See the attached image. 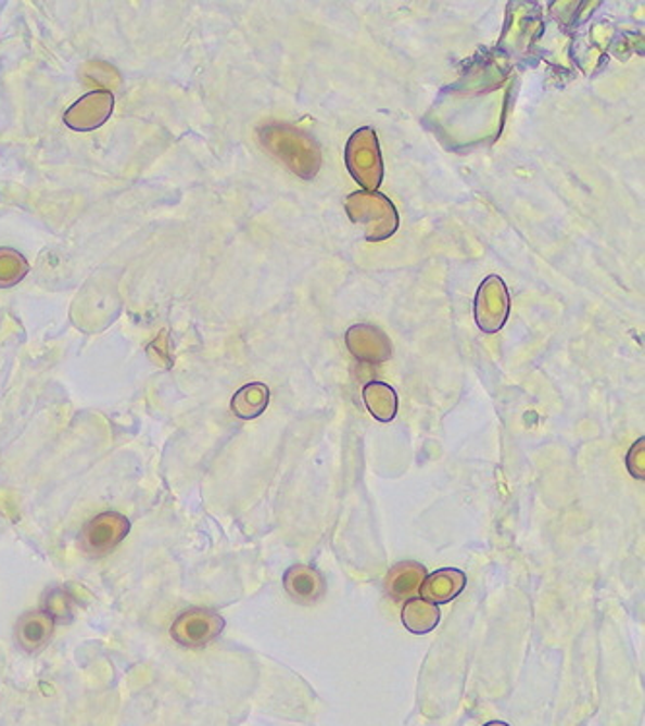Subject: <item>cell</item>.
Returning a JSON list of instances; mask_svg holds the SVG:
<instances>
[{"label": "cell", "instance_id": "obj_1", "mask_svg": "<svg viewBox=\"0 0 645 726\" xmlns=\"http://www.w3.org/2000/svg\"><path fill=\"white\" fill-rule=\"evenodd\" d=\"M261 142L274 157L286 163L289 169L299 177L311 180L320 169V150L314 144L313 138L303 135L289 125L264 126Z\"/></svg>", "mask_w": 645, "mask_h": 726}, {"label": "cell", "instance_id": "obj_2", "mask_svg": "<svg viewBox=\"0 0 645 726\" xmlns=\"http://www.w3.org/2000/svg\"><path fill=\"white\" fill-rule=\"evenodd\" d=\"M345 212L353 224L365 227V237L370 242L390 239L400 225L394 204L380 192H353L345 202Z\"/></svg>", "mask_w": 645, "mask_h": 726}, {"label": "cell", "instance_id": "obj_3", "mask_svg": "<svg viewBox=\"0 0 645 726\" xmlns=\"http://www.w3.org/2000/svg\"><path fill=\"white\" fill-rule=\"evenodd\" d=\"M345 165L350 169L351 177L367 192H377L382 177H384V163L380 155L377 132L365 126L353 132L345 148Z\"/></svg>", "mask_w": 645, "mask_h": 726}, {"label": "cell", "instance_id": "obj_4", "mask_svg": "<svg viewBox=\"0 0 645 726\" xmlns=\"http://www.w3.org/2000/svg\"><path fill=\"white\" fill-rule=\"evenodd\" d=\"M225 620L210 609L185 610L170 626V637L182 647L200 649L222 636Z\"/></svg>", "mask_w": 645, "mask_h": 726}, {"label": "cell", "instance_id": "obj_5", "mask_svg": "<svg viewBox=\"0 0 645 726\" xmlns=\"http://www.w3.org/2000/svg\"><path fill=\"white\" fill-rule=\"evenodd\" d=\"M130 531V521L117 511L99 513L88 521L80 533V545L86 555L93 558L108 557L111 550L125 540Z\"/></svg>", "mask_w": 645, "mask_h": 726}, {"label": "cell", "instance_id": "obj_6", "mask_svg": "<svg viewBox=\"0 0 645 726\" xmlns=\"http://www.w3.org/2000/svg\"><path fill=\"white\" fill-rule=\"evenodd\" d=\"M510 316V295L498 276H489L476 296V322L484 333L501 332Z\"/></svg>", "mask_w": 645, "mask_h": 726}, {"label": "cell", "instance_id": "obj_7", "mask_svg": "<svg viewBox=\"0 0 645 726\" xmlns=\"http://www.w3.org/2000/svg\"><path fill=\"white\" fill-rule=\"evenodd\" d=\"M113 109H115V98L111 91H90L84 98L74 101L64 113V125L78 132H91L108 123L113 115Z\"/></svg>", "mask_w": 645, "mask_h": 726}, {"label": "cell", "instance_id": "obj_8", "mask_svg": "<svg viewBox=\"0 0 645 726\" xmlns=\"http://www.w3.org/2000/svg\"><path fill=\"white\" fill-rule=\"evenodd\" d=\"M345 343L351 355L365 362H384L392 357V345L388 335L368 323L353 326L345 335Z\"/></svg>", "mask_w": 645, "mask_h": 726}, {"label": "cell", "instance_id": "obj_9", "mask_svg": "<svg viewBox=\"0 0 645 726\" xmlns=\"http://www.w3.org/2000/svg\"><path fill=\"white\" fill-rule=\"evenodd\" d=\"M283 587L293 601L305 607L322 601L326 595V579L313 565H291L283 575Z\"/></svg>", "mask_w": 645, "mask_h": 726}, {"label": "cell", "instance_id": "obj_10", "mask_svg": "<svg viewBox=\"0 0 645 726\" xmlns=\"http://www.w3.org/2000/svg\"><path fill=\"white\" fill-rule=\"evenodd\" d=\"M427 568L419 562L405 560L390 568L385 575L384 589L394 601H409L421 591L422 583L427 579Z\"/></svg>", "mask_w": 645, "mask_h": 726}, {"label": "cell", "instance_id": "obj_11", "mask_svg": "<svg viewBox=\"0 0 645 726\" xmlns=\"http://www.w3.org/2000/svg\"><path fill=\"white\" fill-rule=\"evenodd\" d=\"M54 622L46 610L27 612L16 624V641L26 653H39L53 637Z\"/></svg>", "mask_w": 645, "mask_h": 726}, {"label": "cell", "instance_id": "obj_12", "mask_svg": "<svg viewBox=\"0 0 645 726\" xmlns=\"http://www.w3.org/2000/svg\"><path fill=\"white\" fill-rule=\"evenodd\" d=\"M467 575L456 568H442L434 574L427 575L422 583L421 599L432 604H446L454 601L466 589Z\"/></svg>", "mask_w": 645, "mask_h": 726}, {"label": "cell", "instance_id": "obj_13", "mask_svg": "<svg viewBox=\"0 0 645 726\" xmlns=\"http://www.w3.org/2000/svg\"><path fill=\"white\" fill-rule=\"evenodd\" d=\"M402 622L407 632H412L415 636H425L439 626L440 609L421 597H415L405 602L402 609Z\"/></svg>", "mask_w": 645, "mask_h": 726}, {"label": "cell", "instance_id": "obj_14", "mask_svg": "<svg viewBox=\"0 0 645 726\" xmlns=\"http://www.w3.org/2000/svg\"><path fill=\"white\" fill-rule=\"evenodd\" d=\"M269 404V390L262 382L242 386L231 399V411L242 421H252L266 411Z\"/></svg>", "mask_w": 645, "mask_h": 726}, {"label": "cell", "instance_id": "obj_15", "mask_svg": "<svg viewBox=\"0 0 645 726\" xmlns=\"http://www.w3.org/2000/svg\"><path fill=\"white\" fill-rule=\"evenodd\" d=\"M363 399L368 412L380 422L394 421L397 415V394L384 382H368L363 390Z\"/></svg>", "mask_w": 645, "mask_h": 726}, {"label": "cell", "instance_id": "obj_16", "mask_svg": "<svg viewBox=\"0 0 645 726\" xmlns=\"http://www.w3.org/2000/svg\"><path fill=\"white\" fill-rule=\"evenodd\" d=\"M29 271V262L14 249H0V289L18 285Z\"/></svg>", "mask_w": 645, "mask_h": 726}, {"label": "cell", "instance_id": "obj_17", "mask_svg": "<svg viewBox=\"0 0 645 726\" xmlns=\"http://www.w3.org/2000/svg\"><path fill=\"white\" fill-rule=\"evenodd\" d=\"M74 609H76V601L66 589H53L47 593L43 610L54 622H71L74 619Z\"/></svg>", "mask_w": 645, "mask_h": 726}, {"label": "cell", "instance_id": "obj_18", "mask_svg": "<svg viewBox=\"0 0 645 726\" xmlns=\"http://www.w3.org/2000/svg\"><path fill=\"white\" fill-rule=\"evenodd\" d=\"M627 467L630 475L644 481L645 479V440H637L636 444L630 448L627 456Z\"/></svg>", "mask_w": 645, "mask_h": 726}, {"label": "cell", "instance_id": "obj_19", "mask_svg": "<svg viewBox=\"0 0 645 726\" xmlns=\"http://www.w3.org/2000/svg\"><path fill=\"white\" fill-rule=\"evenodd\" d=\"M484 726H508V725H506V723H496V721H494V723H489V725Z\"/></svg>", "mask_w": 645, "mask_h": 726}]
</instances>
